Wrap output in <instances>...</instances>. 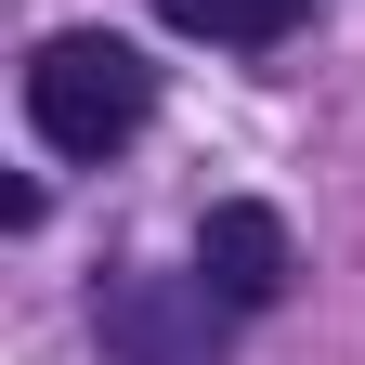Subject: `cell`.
Returning <instances> with one entry per match:
<instances>
[{
  "label": "cell",
  "mask_w": 365,
  "mask_h": 365,
  "mask_svg": "<svg viewBox=\"0 0 365 365\" xmlns=\"http://www.w3.org/2000/svg\"><path fill=\"white\" fill-rule=\"evenodd\" d=\"M91 327H105L118 365H222V339H209V274H118V287L91 300Z\"/></svg>",
  "instance_id": "7a4b0ae2"
},
{
  "label": "cell",
  "mask_w": 365,
  "mask_h": 365,
  "mask_svg": "<svg viewBox=\"0 0 365 365\" xmlns=\"http://www.w3.org/2000/svg\"><path fill=\"white\" fill-rule=\"evenodd\" d=\"M144 105H157V78H144V53L105 39V26L39 39V66H26V118H39L53 157H118L130 130H144Z\"/></svg>",
  "instance_id": "6da1fadb"
},
{
  "label": "cell",
  "mask_w": 365,
  "mask_h": 365,
  "mask_svg": "<svg viewBox=\"0 0 365 365\" xmlns=\"http://www.w3.org/2000/svg\"><path fill=\"white\" fill-rule=\"evenodd\" d=\"M196 274H209V300H222V313L287 300V222H274L261 196H222V209H209V235H196Z\"/></svg>",
  "instance_id": "3957f363"
},
{
  "label": "cell",
  "mask_w": 365,
  "mask_h": 365,
  "mask_svg": "<svg viewBox=\"0 0 365 365\" xmlns=\"http://www.w3.org/2000/svg\"><path fill=\"white\" fill-rule=\"evenodd\" d=\"M182 39H235V53H274V39L300 26V0H157Z\"/></svg>",
  "instance_id": "277c9868"
}]
</instances>
